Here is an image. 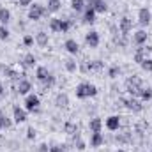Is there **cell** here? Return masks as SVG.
Segmentation results:
<instances>
[{
    "mask_svg": "<svg viewBox=\"0 0 152 152\" xmlns=\"http://www.w3.org/2000/svg\"><path fill=\"white\" fill-rule=\"evenodd\" d=\"M76 97L78 99H87V97H94V96H97V87L94 85V83H87V81H83V83H80L78 87H76Z\"/></svg>",
    "mask_w": 152,
    "mask_h": 152,
    "instance_id": "cell-1",
    "label": "cell"
},
{
    "mask_svg": "<svg viewBox=\"0 0 152 152\" xmlns=\"http://www.w3.org/2000/svg\"><path fill=\"white\" fill-rule=\"evenodd\" d=\"M126 88H127V92L133 96V97H136V96H140L142 94V88H143V83H142V78L140 76H131V78H127V81H126Z\"/></svg>",
    "mask_w": 152,
    "mask_h": 152,
    "instance_id": "cell-2",
    "label": "cell"
},
{
    "mask_svg": "<svg viewBox=\"0 0 152 152\" xmlns=\"http://www.w3.org/2000/svg\"><path fill=\"white\" fill-rule=\"evenodd\" d=\"M46 7L44 5H41V4H32L30 7H28V20H32V21H37V20H41L44 14H46Z\"/></svg>",
    "mask_w": 152,
    "mask_h": 152,
    "instance_id": "cell-3",
    "label": "cell"
},
{
    "mask_svg": "<svg viewBox=\"0 0 152 152\" xmlns=\"http://www.w3.org/2000/svg\"><path fill=\"white\" fill-rule=\"evenodd\" d=\"M39 104H41V101H39L37 94H28L25 97V110L27 112H36L39 108Z\"/></svg>",
    "mask_w": 152,
    "mask_h": 152,
    "instance_id": "cell-4",
    "label": "cell"
},
{
    "mask_svg": "<svg viewBox=\"0 0 152 152\" xmlns=\"http://www.w3.org/2000/svg\"><path fill=\"white\" fill-rule=\"evenodd\" d=\"M12 118H14V124H23L27 120V110L20 108L18 104H14L12 106Z\"/></svg>",
    "mask_w": 152,
    "mask_h": 152,
    "instance_id": "cell-5",
    "label": "cell"
},
{
    "mask_svg": "<svg viewBox=\"0 0 152 152\" xmlns=\"http://www.w3.org/2000/svg\"><path fill=\"white\" fill-rule=\"evenodd\" d=\"M124 104L127 106V110H131V112H142L143 110V104H142V101H138L136 97H129V99H124Z\"/></svg>",
    "mask_w": 152,
    "mask_h": 152,
    "instance_id": "cell-6",
    "label": "cell"
},
{
    "mask_svg": "<svg viewBox=\"0 0 152 152\" xmlns=\"http://www.w3.org/2000/svg\"><path fill=\"white\" fill-rule=\"evenodd\" d=\"M99 32H96V30H90V32H87V36H85V42L90 46V48H97L99 46Z\"/></svg>",
    "mask_w": 152,
    "mask_h": 152,
    "instance_id": "cell-7",
    "label": "cell"
},
{
    "mask_svg": "<svg viewBox=\"0 0 152 152\" xmlns=\"http://www.w3.org/2000/svg\"><path fill=\"white\" fill-rule=\"evenodd\" d=\"M149 51H151L149 46H140V48H136V51H134V62H136V64H142V62L147 58Z\"/></svg>",
    "mask_w": 152,
    "mask_h": 152,
    "instance_id": "cell-8",
    "label": "cell"
},
{
    "mask_svg": "<svg viewBox=\"0 0 152 152\" xmlns=\"http://www.w3.org/2000/svg\"><path fill=\"white\" fill-rule=\"evenodd\" d=\"M16 90H18L21 96H28V94H30V90H32V83H30L28 80L21 78V80L18 81V87H16Z\"/></svg>",
    "mask_w": 152,
    "mask_h": 152,
    "instance_id": "cell-9",
    "label": "cell"
},
{
    "mask_svg": "<svg viewBox=\"0 0 152 152\" xmlns=\"http://www.w3.org/2000/svg\"><path fill=\"white\" fill-rule=\"evenodd\" d=\"M151 20H152V12L147 7H142L138 11V21H140V25H149Z\"/></svg>",
    "mask_w": 152,
    "mask_h": 152,
    "instance_id": "cell-10",
    "label": "cell"
},
{
    "mask_svg": "<svg viewBox=\"0 0 152 152\" xmlns=\"http://www.w3.org/2000/svg\"><path fill=\"white\" fill-rule=\"evenodd\" d=\"M118 27H120V32H122V36H127V34L131 32V28H133V21H131L127 16H124V18H120V23H118Z\"/></svg>",
    "mask_w": 152,
    "mask_h": 152,
    "instance_id": "cell-11",
    "label": "cell"
},
{
    "mask_svg": "<svg viewBox=\"0 0 152 152\" xmlns=\"http://www.w3.org/2000/svg\"><path fill=\"white\" fill-rule=\"evenodd\" d=\"M104 124H106V127H108L110 131H117V129L120 127V117H118V115H110Z\"/></svg>",
    "mask_w": 152,
    "mask_h": 152,
    "instance_id": "cell-12",
    "label": "cell"
},
{
    "mask_svg": "<svg viewBox=\"0 0 152 152\" xmlns=\"http://www.w3.org/2000/svg\"><path fill=\"white\" fill-rule=\"evenodd\" d=\"M55 106H57V108H67V106H69V97H67V94L60 92V94L55 97Z\"/></svg>",
    "mask_w": 152,
    "mask_h": 152,
    "instance_id": "cell-13",
    "label": "cell"
},
{
    "mask_svg": "<svg viewBox=\"0 0 152 152\" xmlns=\"http://www.w3.org/2000/svg\"><path fill=\"white\" fill-rule=\"evenodd\" d=\"M133 42L138 44V46H143V44L147 42V32H145V30L134 32V34H133Z\"/></svg>",
    "mask_w": 152,
    "mask_h": 152,
    "instance_id": "cell-14",
    "label": "cell"
},
{
    "mask_svg": "<svg viewBox=\"0 0 152 152\" xmlns=\"http://www.w3.org/2000/svg\"><path fill=\"white\" fill-rule=\"evenodd\" d=\"M83 21L88 23V25H94L96 23V11L92 7H87L85 12H83Z\"/></svg>",
    "mask_w": 152,
    "mask_h": 152,
    "instance_id": "cell-15",
    "label": "cell"
},
{
    "mask_svg": "<svg viewBox=\"0 0 152 152\" xmlns=\"http://www.w3.org/2000/svg\"><path fill=\"white\" fill-rule=\"evenodd\" d=\"M64 48H66L71 55H76V53L80 51V46H78V42H76L75 39H67L66 44H64Z\"/></svg>",
    "mask_w": 152,
    "mask_h": 152,
    "instance_id": "cell-16",
    "label": "cell"
},
{
    "mask_svg": "<svg viewBox=\"0 0 152 152\" xmlns=\"http://www.w3.org/2000/svg\"><path fill=\"white\" fill-rule=\"evenodd\" d=\"M20 64H21V66H23L25 69H28V67H34V66H36V57H34L32 53H27V55L23 57V60H21Z\"/></svg>",
    "mask_w": 152,
    "mask_h": 152,
    "instance_id": "cell-17",
    "label": "cell"
},
{
    "mask_svg": "<svg viewBox=\"0 0 152 152\" xmlns=\"http://www.w3.org/2000/svg\"><path fill=\"white\" fill-rule=\"evenodd\" d=\"M88 127H90V131H92V133H101L103 120H101V118H97V117H94V118L88 122Z\"/></svg>",
    "mask_w": 152,
    "mask_h": 152,
    "instance_id": "cell-18",
    "label": "cell"
},
{
    "mask_svg": "<svg viewBox=\"0 0 152 152\" xmlns=\"http://www.w3.org/2000/svg\"><path fill=\"white\" fill-rule=\"evenodd\" d=\"M104 143V136L101 133H92V138H90V147H101Z\"/></svg>",
    "mask_w": 152,
    "mask_h": 152,
    "instance_id": "cell-19",
    "label": "cell"
},
{
    "mask_svg": "<svg viewBox=\"0 0 152 152\" xmlns=\"http://www.w3.org/2000/svg\"><path fill=\"white\" fill-rule=\"evenodd\" d=\"M48 41H50V37H48V34H46V32H42V30H41V32L36 34V42H37L41 48H46V46H48Z\"/></svg>",
    "mask_w": 152,
    "mask_h": 152,
    "instance_id": "cell-20",
    "label": "cell"
},
{
    "mask_svg": "<svg viewBox=\"0 0 152 152\" xmlns=\"http://www.w3.org/2000/svg\"><path fill=\"white\" fill-rule=\"evenodd\" d=\"M92 9L96 11V14H97V12H106V11H108V4H106L104 0H94Z\"/></svg>",
    "mask_w": 152,
    "mask_h": 152,
    "instance_id": "cell-21",
    "label": "cell"
},
{
    "mask_svg": "<svg viewBox=\"0 0 152 152\" xmlns=\"http://www.w3.org/2000/svg\"><path fill=\"white\" fill-rule=\"evenodd\" d=\"M36 76H37V80L42 83L44 80H48V76H50V71H48V67H44V66H39L37 69H36Z\"/></svg>",
    "mask_w": 152,
    "mask_h": 152,
    "instance_id": "cell-22",
    "label": "cell"
},
{
    "mask_svg": "<svg viewBox=\"0 0 152 152\" xmlns=\"http://www.w3.org/2000/svg\"><path fill=\"white\" fill-rule=\"evenodd\" d=\"M9 21H11V11L7 7H2L0 9V23L2 25H7Z\"/></svg>",
    "mask_w": 152,
    "mask_h": 152,
    "instance_id": "cell-23",
    "label": "cell"
},
{
    "mask_svg": "<svg viewBox=\"0 0 152 152\" xmlns=\"http://www.w3.org/2000/svg\"><path fill=\"white\" fill-rule=\"evenodd\" d=\"M50 30L51 32H60V18H51L50 20Z\"/></svg>",
    "mask_w": 152,
    "mask_h": 152,
    "instance_id": "cell-24",
    "label": "cell"
},
{
    "mask_svg": "<svg viewBox=\"0 0 152 152\" xmlns=\"http://www.w3.org/2000/svg\"><path fill=\"white\" fill-rule=\"evenodd\" d=\"M71 7H73V11H76V12L83 11L85 9V0H71Z\"/></svg>",
    "mask_w": 152,
    "mask_h": 152,
    "instance_id": "cell-25",
    "label": "cell"
},
{
    "mask_svg": "<svg viewBox=\"0 0 152 152\" xmlns=\"http://www.w3.org/2000/svg\"><path fill=\"white\" fill-rule=\"evenodd\" d=\"M48 11L50 12L60 11V0H48Z\"/></svg>",
    "mask_w": 152,
    "mask_h": 152,
    "instance_id": "cell-26",
    "label": "cell"
},
{
    "mask_svg": "<svg viewBox=\"0 0 152 152\" xmlns=\"http://www.w3.org/2000/svg\"><path fill=\"white\" fill-rule=\"evenodd\" d=\"M53 85H55V76L50 75V76H48V80H44V81H42V90L46 92V90H50Z\"/></svg>",
    "mask_w": 152,
    "mask_h": 152,
    "instance_id": "cell-27",
    "label": "cell"
},
{
    "mask_svg": "<svg viewBox=\"0 0 152 152\" xmlns=\"http://www.w3.org/2000/svg\"><path fill=\"white\" fill-rule=\"evenodd\" d=\"M4 75L7 78H11V80H20V76H23V75H18L16 71H12L11 67H4Z\"/></svg>",
    "mask_w": 152,
    "mask_h": 152,
    "instance_id": "cell-28",
    "label": "cell"
},
{
    "mask_svg": "<svg viewBox=\"0 0 152 152\" xmlns=\"http://www.w3.org/2000/svg\"><path fill=\"white\" fill-rule=\"evenodd\" d=\"M88 67H90V71H101L104 67V64L101 60H92V62H88Z\"/></svg>",
    "mask_w": 152,
    "mask_h": 152,
    "instance_id": "cell-29",
    "label": "cell"
},
{
    "mask_svg": "<svg viewBox=\"0 0 152 152\" xmlns=\"http://www.w3.org/2000/svg\"><path fill=\"white\" fill-rule=\"evenodd\" d=\"M64 131H66L67 134H76V133H78V127H76V124H73V122H66Z\"/></svg>",
    "mask_w": 152,
    "mask_h": 152,
    "instance_id": "cell-30",
    "label": "cell"
},
{
    "mask_svg": "<svg viewBox=\"0 0 152 152\" xmlns=\"http://www.w3.org/2000/svg\"><path fill=\"white\" fill-rule=\"evenodd\" d=\"M140 97H142V101H151V99H152V88H151V87H147V88H142V94H140Z\"/></svg>",
    "mask_w": 152,
    "mask_h": 152,
    "instance_id": "cell-31",
    "label": "cell"
},
{
    "mask_svg": "<svg viewBox=\"0 0 152 152\" xmlns=\"http://www.w3.org/2000/svg\"><path fill=\"white\" fill-rule=\"evenodd\" d=\"M11 126H12V122H11L5 115L0 112V129H4V127H11Z\"/></svg>",
    "mask_w": 152,
    "mask_h": 152,
    "instance_id": "cell-32",
    "label": "cell"
},
{
    "mask_svg": "<svg viewBox=\"0 0 152 152\" xmlns=\"http://www.w3.org/2000/svg\"><path fill=\"white\" fill-rule=\"evenodd\" d=\"M140 66H142V69H143V71L151 73V71H152V58H149V57H147V58H145V60H143Z\"/></svg>",
    "mask_w": 152,
    "mask_h": 152,
    "instance_id": "cell-33",
    "label": "cell"
},
{
    "mask_svg": "<svg viewBox=\"0 0 152 152\" xmlns=\"http://www.w3.org/2000/svg\"><path fill=\"white\" fill-rule=\"evenodd\" d=\"M66 69H67L69 73H76V69H78V64H76L75 60H66Z\"/></svg>",
    "mask_w": 152,
    "mask_h": 152,
    "instance_id": "cell-34",
    "label": "cell"
},
{
    "mask_svg": "<svg viewBox=\"0 0 152 152\" xmlns=\"http://www.w3.org/2000/svg\"><path fill=\"white\" fill-rule=\"evenodd\" d=\"M5 39H9V30L5 25H0V41H5Z\"/></svg>",
    "mask_w": 152,
    "mask_h": 152,
    "instance_id": "cell-35",
    "label": "cell"
},
{
    "mask_svg": "<svg viewBox=\"0 0 152 152\" xmlns=\"http://www.w3.org/2000/svg\"><path fill=\"white\" fill-rule=\"evenodd\" d=\"M71 28V21L69 20H60V32H67Z\"/></svg>",
    "mask_w": 152,
    "mask_h": 152,
    "instance_id": "cell-36",
    "label": "cell"
},
{
    "mask_svg": "<svg viewBox=\"0 0 152 152\" xmlns=\"http://www.w3.org/2000/svg\"><path fill=\"white\" fill-rule=\"evenodd\" d=\"M118 75H120V67H117V66L112 67V69L108 71V76H110V78H117Z\"/></svg>",
    "mask_w": 152,
    "mask_h": 152,
    "instance_id": "cell-37",
    "label": "cell"
},
{
    "mask_svg": "<svg viewBox=\"0 0 152 152\" xmlns=\"http://www.w3.org/2000/svg\"><path fill=\"white\" fill-rule=\"evenodd\" d=\"M50 152H66V149H64V145H51Z\"/></svg>",
    "mask_w": 152,
    "mask_h": 152,
    "instance_id": "cell-38",
    "label": "cell"
},
{
    "mask_svg": "<svg viewBox=\"0 0 152 152\" xmlns=\"http://www.w3.org/2000/svg\"><path fill=\"white\" fill-rule=\"evenodd\" d=\"M23 44H25V46H32V44H34V37H32V36H25V37H23Z\"/></svg>",
    "mask_w": 152,
    "mask_h": 152,
    "instance_id": "cell-39",
    "label": "cell"
},
{
    "mask_svg": "<svg viewBox=\"0 0 152 152\" xmlns=\"http://www.w3.org/2000/svg\"><path fill=\"white\" fill-rule=\"evenodd\" d=\"M27 138H28V140H34V138H36V129H34V127H28V131H27Z\"/></svg>",
    "mask_w": 152,
    "mask_h": 152,
    "instance_id": "cell-40",
    "label": "cell"
},
{
    "mask_svg": "<svg viewBox=\"0 0 152 152\" xmlns=\"http://www.w3.org/2000/svg\"><path fill=\"white\" fill-rule=\"evenodd\" d=\"M20 2V7H30L32 5V0H18Z\"/></svg>",
    "mask_w": 152,
    "mask_h": 152,
    "instance_id": "cell-41",
    "label": "cell"
},
{
    "mask_svg": "<svg viewBox=\"0 0 152 152\" xmlns=\"http://www.w3.org/2000/svg\"><path fill=\"white\" fill-rule=\"evenodd\" d=\"M39 152H50V147L46 143H42V145H39Z\"/></svg>",
    "mask_w": 152,
    "mask_h": 152,
    "instance_id": "cell-42",
    "label": "cell"
},
{
    "mask_svg": "<svg viewBox=\"0 0 152 152\" xmlns=\"http://www.w3.org/2000/svg\"><path fill=\"white\" fill-rule=\"evenodd\" d=\"M76 149H78V151H83V149H85V143H83L81 140H78V147H76Z\"/></svg>",
    "mask_w": 152,
    "mask_h": 152,
    "instance_id": "cell-43",
    "label": "cell"
},
{
    "mask_svg": "<svg viewBox=\"0 0 152 152\" xmlns=\"http://www.w3.org/2000/svg\"><path fill=\"white\" fill-rule=\"evenodd\" d=\"M85 2H87V7H92L94 5V0H85Z\"/></svg>",
    "mask_w": 152,
    "mask_h": 152,
    "instance_id": "cell-44",
    "label": "cell"
},
{
    "mask_svg": "<svg viewBox=\"0 0 152 152\" xmlns=\"http://www.w3.org/2000/svg\"><path fill=\"white\" fill-rule=\"evenodd\" d=\"M4 96V87H2V83H0V97Z\"/></svg>",
    "mask_w": 152,
    "mask_h": 152,
    "instance_id": "cell-45",
    "label": "cell"
},
{
    "mask_svg": "<svg viewBox=\"0 0 152 152\" xmlns=\"http://www.w3.org/2000/svg\"><path fill=\"white\" fill-rule=\"evenodd\" d=\"M117 152H126V151H122V149H118V151H117Z\"/></svg>",
    "mask_w": 152,
    "mask_h": 152,
    "instance_id": "cell-46",
    "label": "cell"
},
{
    "mask_svg": "<svg viewBox=\"0 0 152 152\" xmlns=\"http://www.w3.org/2000/svg\"><path fill=\"white\" fill-rule=\"evenodd\" d=\"M0 9H2V4H0Z\"/></svg>",
    "mask_w": 152,
    "mask_h": 152,
    "instance_id": "cell-47",
    "label": "cell"
}]
</instances>
